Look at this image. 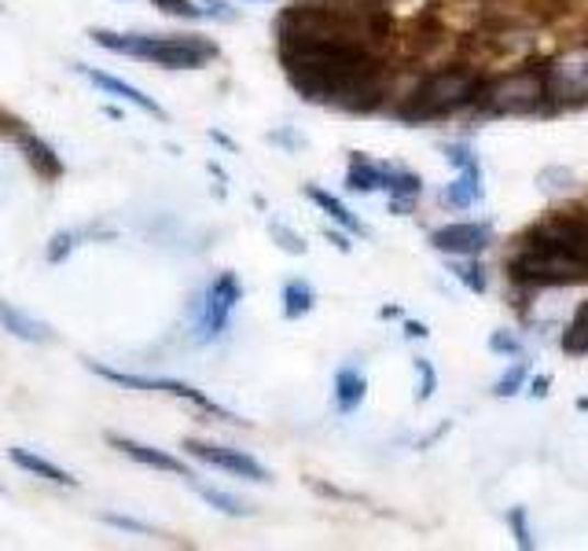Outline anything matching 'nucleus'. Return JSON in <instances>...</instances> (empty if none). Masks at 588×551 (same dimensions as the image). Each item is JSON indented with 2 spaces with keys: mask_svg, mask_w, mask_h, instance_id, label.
Segmentation results:
<instances>
[{
  "mask_svg": "<svg viewBox=\"0 0 588 551\" xmlns=\"http://www.w3.org/2000/svg\"><path fill=\"white\" fill-rule=\"evenodd\" d=\"M291 89L302 100L368 114L386 100V67L372 48L346 41H280Z\"/></svg>",
  "mask_w": 588,
  "mask_h": 551,
  "instance_id": "obj_1",
  "label": "nucleus"
},
{
  "mask_svg": "<svg viewBox=\"0 0 588 551\" xmlns=\"http://www.w3.org/2000/svg\"><path fill=\"white\" fill-rule=\"evenodd\" d=\"M489 243H493V228L486 221H460V225L430 232V247L449 254V258H478Z\"/></svg>",
  "mask_w": 588,
  "mask_h": 551,
  "instance_id": "obj_10",
  "label": "nucleus"
},
{
  "mask_svg": "<svg viewBox=\"0 0 588 551\" xmlns=\"http://www.w3.org/2000/svg\"><path fill=\"white\" fill-rule=\"evenodd\" d=\"M416 375H419L416 401H430V397H434V390H438V372H434V364H430L427 357H419V360H416Z\"/></svg>",
  "mask_w": 588,
  "mask_h": 551,
  "instance_id": "obj_27",
  "label": "nucleus"
},
{
  "mask_svg": "<svg viewBox=\"0 0 588 551\" xmlns=\"http://www.w3.org/2000/svg\"><path fill=\"white\" fill-rule=\"evenodd\" d=\"M364 394H368V379L361 368H339V375H335V405H339L342 416L361 408Z\"/></svg>",
  "mask_w": 588,
  "mask_h": 551,
  "instance_id": "obj_17",
  "label": "nucleus"
},
{
  "mask_svg": "<svg viewBox=\"0 0 588 551\" xmlns=\"http://www.w3.org/2000/svg\"><path fill=\"white\" fill-rule=\"evenodd\" d=\"M269 236L280 243V250H287V254H306V239H302L298 232H291L287 225H280V221H272V225H269Z\"/></svg>",
  "mask_w": 588,
  "mask_h": 551,
  "instance_id": "obj_28",
  "label": "nucleus"
},
{
  "mask_svg": "<svg viewBox=\"0 0 588 551\" xmlns=\"http://www.w3.org/2000/svg\"><path fill=\"white\" fill-rule=\"evenodd\" d=\"M522 383H527V368L514 364L508 375H500V379H497L493 394H497V397H514V394H519V386H522Z\"/></svg>",
  "mask_w": 588,
  "mask_h": 551,
  "instance_id": "obj_30",
  "label": "nucleus"
},
{
  "mask_svg": "<svg viewBox=\"0 0 588 551\" xmlns=\"http://www.w3.org/2000/svg\"><path fill=\"white\" fill-rule=\"evenodd\" d=\"M108 445H114L118 452H125L129 460L144 463V468H155V471H166V474H181V479H192V471L184 468L177 456L162 452V449H151L144 441H133V438H122V434H108Z\"/></svg>",
  "mask_w": 588,
  "mask_h": 551,
  "instance_id": "obj_13",
  "label": "nucleus"
},
{
  "mask_svg": "<svg viewBox=\"0 0 588 551\" xmlns=\"http://www.w3.org/2000/svg\"><path fill=\"white\" fill-rule=\"evenodd\" d=\"M324 236H328V239L335 243V247H339V250H342V254H350V250H353V243H350V239H346V236H342V232H331V228H328V232H324Z\"/></svg>",
  "mask_w": 588,
  "mask_h": 551,
  "instance_id": "obj_36",
  "label": "nucleus"
},
{
  "mask_svg": "<svg viewBox=\"0 0 588 551\" xmlns=\"http://www.w3.org/2000/svg\"><path fill=\"white\" fill-rule=\"evenodd\" d=\"M549 383H552V379H549V375L533 379V383H530V394H533V397H544V394H549Z\"/></svg>",
  "mask_w": 588,
  "mask_h": 551,
  "instance_id": "obj_38",
  "label": "nucleus"
},
{
  "mask_svg": "<svg viewBox=\"0 0 588 551\" xmlns=\"http://www.w3.org/2000/svg\"><path fill=\"white\" fill-rule=\"evenodd\" d=\"M522 247L508 258V276L519 288H574L588 280V261L549 243L519 239Z\"/></svg>",
  "mask_w": 588,
  "mask_h": 551,
  "instance_id": "obj_4",
  "label": "nucleus"
},
{
  "mask_svg": "<svg viewBox=\"0 0 588 551\" xmlns=\"http://www.w3.org/2000/svg\"><path fill=\"white\" fill-rule=\"evenodd\" d=\"M100 48L118 56L159 63L166 70H199L217 59V45L199 34H114V30H92L89 34Z\"/></svg>",
  "mask_w": 588,
  "mask_h": 551,
  "instance_id": "obj_2",
  "label": "nucleus"
},
{
  "mask_svg": "<svg viewBox=\"0 0 588 551\" xmlns=\"http://www.w3.org/2000/svg\"><path fill=\"white\" fill-rule=\"evenodd\" d=\"M486 81L478 78L475 70L467 67H445L427 74L423 81L412 89L405 108H397V119L402 122H430V119H445V114H456L478 103Z\"/></svg>",
  "mask_w": 588,
  "mask_h": 551,
  "instance_id": "obj_3",
  "label": "nucleus"
},
{
  "mask_svg": "<svg viewBox=\"0 0 588 551\" xmlns=\"http://www.w3.org/2000/svg\"><path fill=\"white\" fill-rule=\"evenodd\" d=\"M478 103L489 114H533V111H549V63H538V67H522L504 74L497 81H486Z\"/></svg>",
  "mask_w": 588,
  "mask_h": 551,
  "instance_id": "obj_5",
  "label": "nucleus"
},
{
  "mask_svg": "<svg viewBox=\"0 0 588 551\" xmlns=\"http://www.w3.org/2000/svg\"><path fill=\"white\" fill-rule=\"evenodd\" d=\"M522 239L533 243H549V247H559L574 258L588 261V217L577 210V214H552L544 217L541 225H533Z\"/></svg>",
  "mask_w": 588,
  "mask_h": 551,
  "instance_id": "obj_8",
  "label": "nucleus"
},
{
  "mask_svg": "<svg viewBox=\"0 0 588 551\" xmlns=\"http://www.w3.org/2000/svg\"><path fill=\"white\" fill-rule=\"evenodd\" d=\"M449 272L456 276L460 283L471 291V294H482L489 288V280H486V269H482L478 261H449Z\"/></svg>",
  "mask_w": 588,
  "mask_h": 551,
  "instance_id": "obj_25",
  "label": "nucleus"
},
{
  "mask_svg": "<svg viewBox=\"0 0 588 551\" xmlns=\"http://www.w3.org/2000/svg\"><path fill=\"white\" fill-rule=\"evenodd\" d=\"M482 195H486V188H482V169L475 162V166L460 169V180H453L441 199H445L449 206H456V210H467V206L482 203Z\"/></svg>",
  "mask_w": 588,
  "mask_h": 551,
  "instance_id": "obj_18",
  "label": "nucleus"
},
{
  "mask_svg": "<svg viewBox=\"0 0 588 551\" xmlns=\"http://www.w3.org/2000/svg\"><path fill=\"white\" fill-rule=\"evenodd\" d=\"M380 316H383V321H391V316H402V310H397V305H386Z\"/></svg>",
  "mask_w": 588,
  "mask_h": 551,
  "instance_id": "obj_39",
  "label": "nucleus"
},
{
  "mask_svg": "<svg viewBox=\"0 0 588 551\" xmlns=\"http://www.w3.org/2000/svg\"><path fill=\"white\" fill-rule=\"evenodd\" d=\"M15 140H19V151L26 155V162H30V169H34L37 177H45V180H59L63 177V158L52 151V144H45L41 136L26 133V130H19Z\"/></svg>",
  "mask_w": 588,
  "mask_h": 551,
  "instance_id": "obj_14",
  "label": "nucleus"
},
{
  "mask_svg": "<svg viewBox=\"0 0 588 551\" xmlns=\"http://www.w3.org/2000/svg\"><path fill=\"white\" fill-rule=\"evenodd\" d=\"M78 74H86V78L97 85V89H103L108 97H118V100H125V103H133V108H140L144 114H155V119H166V111L155 103L151 97H144L136 85H129V81H122V78H114V74H103V70H97V67H74Z\"/></svg>",
  "mask_w": 588,
  "mask_h": 551,
  "instance_id": "obj_12",
  "label": "nucleus"
},
{
  "mask_svg": "<svg viewBox=\"0 0 588 551\" xmlns=\"http://www.w3.org/2000/svg\"><path fill=\"white\" fill-rule=\"evenodd\" d=\"M184 449L195 456V460L210 463V468H220L236 479H247V482H269V471L261 468L255 456L239 452V449H225V445H206V441H184Z\"/></svg>",
  "mask_w": 588,
  "mask_h": 551,
  "instance_id": "obj_11",
  "label": "nucleus"
},
{
  "mask_svg": "<svg viewBox=\"0 0 588 551\" xmlns=\"http://www.w3.org/2000/svg\"><path fill=\"white\" fill-rule=\"evenodd\" d=\"M89 236H92V232H86V228H74V232H59V236H52L48 250H45L48 265H59V261H67L70 254H74V247H78L81 239H89Z\"/></svg>",
  "mask_w": 588,
  "mask_h": 551,
  "instance_id": "obj_24",
  "label": "nucleus"
},
{
  "mask_svg": "<svg viewBox=\"0 0 588 551\" xmlns=\"http://www.w3.org/2000/svg\"><path fill=\"white\" fill-rule=\"evenodd\" d=\"M441 151H445V158H449V162H453L456 169H467V166H475V162H478L475 151H471L467 144H445V147H441Z\"/></svg>",
  "mask_w": 588,
  "mask_h": 551,
  "instance_id": "obj_34",
  "label": "nucleus"
},
{
  "mask_svg": "<svg viewBox=\"0 0 588 551\" xmlns=\"http://www.w3.org/2000/svg\"><path fill=\"white\" fill-rule=\"evenodd\" d=\"M89 372H97L100 379H108V383L114 386H125V390H159V394H173V397H184V401H192L195 408H203V412H214V416L220 419H228V423H236V416L228 408H220L214 405L206 394H199L195 386H188V383H177V379H147V375H133V372H118V368H108V364H100V360H89Z\"/></svg>",
  "mask_w": 588,
  "mask_h": 551,
  "instance_id": "obj_7",
  "label": "nucleus"
},
{
  "mask_svg": "<svg viewBox=\"0 0 588 551\" xmlns=\"http://www.w3.org/2000/svg\"><path fill=\"white\" fill-rule=\"evenodd\" d=\"M306 195H309L313 203H317V206L324 210V214L331 217V221H339V225H342L346 232H353V236H368V228H364L361 221H357V217L350 214V210H346V206L339 203V199L331 195V192H324V188L309 184V188H306Z\"/></svg>",
  "mask_w": 588,
  "mask_h": 551,
  "instance_id": "obj_21",
  "label": "nucleus"
},
{
  "mask_svg": "<svg viewBox=\"0 0 588 551\" xmlns=\"http://www.w3.org/2000/svg\"><path fill=\"white\" fill-rule=\"evenodd\" d=\"M383 169L386 166H375L372 158L364 155H350V169H346V188L350 192H375V188H383Z\"/></svg>",
  "mask_w": 588,
  "mask_h": 551,
  "instance_id": "obj_19",
  "label": "nucleus"
},
{
  "mask_svg": "<svg viewBox=\"0 0 588 551\" xmlns=\"http://www.w3.org/2000/svg\"><path fill=\"white\" fill-rule=\"evenodd\" d=\"M239 299H244L239 276L220 272L195 305V338L199 342H214V338L225 335V327H228V321H233Z\"/></svg>",
  "mask_w": 588,
  "mask_h": 551,
  "instance_id": "obj_6",
  "label": "nucleus"
},
{
  "mask_svg": "<svg viewBox=\"0 0 588 551\" xmlns=\"http://www.w3.org/2000/svg\"><path fill=\"white\" fill-rule=\"evenodd\" d=\"M489 349H493V353H500V357H519L522 353V342L514 335H508V331H493Z\"/></svg>",
  "mask_w": 588,
  "mask_h": 551,
  "instance_id": "obj_32",
  "label": "nucleus"
},
{
  "mask_svg": "<svg viewBox=\"0 0 588 551\" xmlns=\"http://www.w3.org/2000/svg\"><path fill=\"white\" fill-rule=\"evenodd\" d=\"M199 496H203L210 507H217L220 515H233V518L250 515V507L244 501H236L233 493H220V490H210V485H199Z\"/></svg>",
  "mask_w": 588,
  "mask_h": 551,
  "instance_id": "obj_26",
  "label": "nucleus"
},
{
  "mask_svg": "<svg viewBox=\"0 0 588 551\" xmlns=\"http://www.w3.org/2000/svg\"><path fill=\"white\" fill-rule=\"evenodd\" d=\"M103 518V522H108V526H114V529H125V533H140V537H147V533H155V529L151 526H147V522H136V518H129V515H100Z\"/></svg>",
  "mask_w": 588,
  "mask_h": 551,
  "instance_id": "obj_33",
  "label": "nucleus"
},
{
  "mask_svg": "<svg viewBox=\"0 0 588 551\" xmlns=\"http://www.w3.org/2000/svg\"><path fill=\"white\" fill-rule=\"evenodd\" d=\"M405 335L408 338H427V324H419V321H405Z\"/></svg>",
  "mask_w": 588,
  "mask_h": 551,
  "instance_id": "obj_37",
  "label": "nucleus"
},
{
  "mask_svg": "<svg viewBox=\"0 0 588 551\" xmlns=\"http://www.w3.org/2000/svg\"><path fill=\"white\" fill-rule=\"evenodd\" d=\"M8 456H12V463H15L19 471L34 474V479H45V482H52V485H67V490H78V479H74L70 471L56 468V463L45 460V456L26 452V449H8Z\"/></svg>",
  "mask_w": 588,
  "mask_h": 551,
  "instance_id": "obj_16",
  "label": "nucleus"
},
{
  "mask_svg": "<svg viewBox=\"0 0 588 551\" xmlns=\"http://www.w3.org/2000/svg\"><path fill=\"white\" fill-rule=\"evenodd\" d=\"M577 408H581V412H588V397H581V401H577Z\"/></svg>",
  "mask_w": 588,
  "mask_h": 551,
  "instance_id": "obj_40",
  "label": "nucleus"
},
{
  "mask_svg": "<svg viewBox=\"0 0 588 551\" xmlns=\"http://www.w3.org/2000/svg\"><path fill=\"white\" fill-rule=\"evenodd\" d=\"M508 526L514 529V544L519 548H533V533H530V526H527V507H511L508 511Z\"/></svg>",
  "mask_w": 588,
  "mask_h": 551,
  "instance_id": "obj_29",
  "label": "nucleus"
},
{
  "mask_svg": "<svg viewBox=\"0 0 588 551\" xmlns=\"http://www.w3.org/2000/svg\"><path fill=\"white\" fill-rule=\"evenodd\" d=\"M0 327H4L8 335L23 338V342H34V346L48 342V338H52V327L45 321H37V316L15 310L12 302H0Z\"/></svg>",
  "mask_w": 588,
  "mask_h": 551,
  "instance_id": "obj_15",
  "label": "nucleus"
},
{
  "mask_svg": "<svg viewBox=\"0 0 588 551\" xmlns=\"http://www.w3.org/2000/svg\"><path fill=\"white\" fill-rule=\"evenodd\" d=\"M155 8H162L166 15H181V19H203L206 8H195L192 0H151Z\"/></svg>",
  "mask_w": 588,
  "mask_h": 551,
  "instance_id": "obj_31",
  "label": "nucleus"
},
{
  "mask_svg": "<svg viewBox=\"0 0 588 551\" xmlns=\"http://www.w3.org/2000/svg\"><path fill=\"white\" fill-rule=\"evenodd\" d=\"M563 349L570 357H581L588 353V302H581L570 316V324H566L563 331Z\"/></svg>",
  "mask_w": 588,
  "mask_h": 551,
  "instance_id": "obj_22",
  "label": "nucleus"
},
{
  "mask_svg": "<svg viewBox=\"0 0 588 551\" xmlns=\"http://www.w3.org/2000/svg\"><path fill=\"white\" fill-rule=\"evenodd\" d=\"M206 15H214V19H225V23H228V19H236V12H228V8L220 4V0H206Z\"/></svg>",
  "mask_w": 588,
  "mask_h": 551,
  "instance_id": "obj_35",
  "label": "nucleus"
},
{
  "mask_svg": "<svg viewBox=\"0 0 588 551\" xmlns=\"http://www.w3.org/2000/svg\"><path fill=\"white\" fill-rule=\"evenodd\" d=\"M383 188L391 192V199H416L423 192V180L408 169H383Z\"/></svg>",
  "mask_w": 588,
  "mask_h": 551,
  "instance_id": "obj_23",
  "label": "nucleus"
},
{
  "mask_svg": "<svg viewBox=\"0 0 588 551\" xmlns=\"http://www.w3.org/2000/svg\"><path fill=\"white\" fill-rule=\"evenodd\" d=\"M313 305H317V291H313L309 280L283 283V316H287V321H302V316H309Z\"/></svg>",
  "mask_w": 588,
  "mask_h": 551,
  "instance_id": "obj_20",
  "label": "nucleus"
},
{
  "mask_svg": "<svg viewBox=\"0 0 588 551\" xmlns=\"http://www.w3.org/2000/svg\"><path fill=\"white\" fill-rule=\"evenodd\" d=\"M549 97L552 108L588 103V52H570V56L549 63Z\"/></svg>",
  "mask_w": 588,
  "mask_h": 551,
  "instance_id": "obj_9",
  "label": "nucleus"
},
{
  "mask_svg": "<svg viewBox=\"0 0 588 551\" xmlns=\"http://www.w3.org/2000/svg\"><path fill=\"white\" fill-rule=\"evenodd\" d=\"M0 493H4V485H0Z\"/></svg>",
  "mask_w": 588,
  "mask_h": 551,
  "instance_id": "obj_41",
  "label": "nucleus"
}]
</instances>
